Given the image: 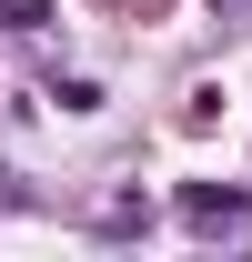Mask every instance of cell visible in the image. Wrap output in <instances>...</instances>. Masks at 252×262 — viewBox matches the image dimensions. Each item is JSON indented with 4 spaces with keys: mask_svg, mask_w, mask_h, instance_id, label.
I'll list each match as a JSON object with an SVG mask.
<instances>
[{
    "mask_svg": "<svg viewBox=\"0 0 252 262\" xmlns=\"http://www.w3.org/2000/svg\"><path fill=\"white\" fill-rule=\"evenodd\" d=\"M182 212L192 222H242V192H212V182H202V192H182Z\"/></svg>",
    "mask_w": 252,
    "mask_h": 262,
    "instance_id": "obj_1",
    "label": "cell"
}]
</instances>
